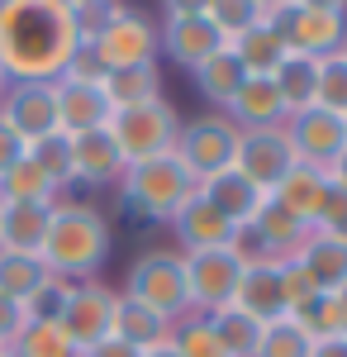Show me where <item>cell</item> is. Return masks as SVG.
Wrapping results in <instances>:
<instances>
[{"mask_svg": "<svg viewBox=\"0 0 347 357\" xmlns=\"http://www.w3.org/2000/svg\"><path fill=\"white\" fill-rule=\"evenodd\" d=\"M257 5H262V15H267V20H276V15H281L291 0H257Z\"/></svg>", "mask_w": 347, "mask_h": 357, "instance_id": "cell-53", "label": "cell"}, {"mask_svg": "<svg viewBox=\"0 0 347 357\" xmlns=\"http://www.w3.org/2000/svg\"><path fill=\"white\" fill-rule=\"evenodd\" d=\"M114 105H109L105 86H86V82H57V129L62 134H95L105 129Z\"/></svg>", "mask_w": 347, "mask_h": 357, "instance_id": "cell-17", "label": "cell"}, {"mask_svg": "<svg viewBox=\"0 0 347 357\" xmlns=\"http://www.w3.org/2000/svg\"><path fill=\"white\" fill-rule=\"evenodd\" d=\"M67 296H72V281L48 276V281H43V286L24 301L29 319H38V324H57V319H62V310H67Z\"/></svg>", "mask_w": 347, "mask_h": 357, "instance_id": "cell-42", "label": "cell"}, {"mask_svg": "<svg viewBox=\"0 0 347 357\" xmlns=\"http://www.w3.org/2000/svg\"><path fill=\"white\" fill-rule=\"evenodd\" d=\"M0 119L24 138V148L43 134H57V82H10Z\"/></svg>", "mask_w": 347, "mask_h": 357, "instance_id": "cell-12", "label": "cell"}, {"mask_svg": "<svg viewBox=\"0 0 347 357\" xmlns=\"http://www.w3.org/2000/svg\"><path fill=\"white\" fill-rule=\"evenodd\" d=\"M205 20H210L224 38H238V33H247L252 24H262L267 15H262V5H257V0H210Z\"/></svg>", "mask_w": 347, "mask_h": 357, "instance_id": "cell-38", "label": "cell"}, {"mask_svg": "<svg viewBox=\"0 0 347 357\" xmlns=\"http://www.w3.org/2000/svg\"><path fill=\"white\" fill-rule=\"evenodd\" d=\"M219 48H229V38L205 15H186V20H167L162 24V53H167V62H176L181 72H195Z\"/></svg>", "mask_w": 347, "mask_h": 357, "instance_id": "cell-14", "label": "cell"}, {"mask_svg": "<svg viewBox=\"0 0 347 357\" xmlns=\"http://www.w3.org/2000/svg\"><path fill=\"white\" fill-rule=\"evenodd\" d=\"M171 319H162L153 305L134 301V296H124L119 291V305H114V338H124L129 348L138 353H153V348H167L171 343Z\"/></svg>", "mask_w": 347, "mask_h": 357, "instance_id": "cell-23", "label": "cell"}, {"mask_svg": "<svg viewBox=\"0 0 347 357\" xmlns=\"http://www.w3.org/2000/svg\"><path fill=\"white\" fill-rule=\"evenodd\" d=\"M124 296L153 305L162 319H171V324H181L186 314H195V305H190V286H186V262H181V252H167V248L143 252L134 267H129V286H124Z\"/></svg>", "mask_w": 347, "mask_h": 357, "instance_id": "cell-5", "label": "cell"}, {"mask_svg": "<svg viewBox=\"0 0 347 357\" xmlns=\"http://www.w3.org/2000/svg\"><path fill=\"white\" fill-rule=\"evenodd\" d=\"M271 82L281 91L286 110H309L314 105V91H319V57H300V53H286V62L271 72Z\"/></svg>", "mask_w": 347, "mask_h": 357, "instance_id": "cell-28", "label": "cell"}, {"mask_svg": "<svg viewBox=\"0 0 347 357\" xmlns=\"http://www.w3.org/2000/svg\"><path fill=\"white\" fill-rule=\"evenodd\" d=\"M276 29L286 38V48L300 57H333L347 48V15L333 10H304V5H286L276 15Z\"/></svg>", "mask_w": 347, "mask_h": 357, "instance_id": "cell-10", "label": "cell"}, {"mask_svg": "<svg viewBox=\"0 0 347 357\" xmlns=\"http://www.w3.org/2000/svg\"><path fill=\"white\" fill-rule=\"evenodd\" d=\"M309 353H314V338L300 329L291 314L267 324L262 329V343H257V357H309Z\"/></svg>", "mask_w": 347, "mask_h": 357, "instance_id": "cell-37", "label": "cell"}, {"mask_svg": "<svg viewBox=\"0 0 347 357\" xmlns=\"http://www.w3.org/2000/svg\"><path fill=\"white\" fill-rule=\"evenodd\" d=\"M224 114L238 124L242 134L247 129H286V119H291V110H286V100H281L271 77H247L242 91L224 105Z\"/></svg>", "mask_w": 347, "mask_h": 357, "instance_id": "cell-18", "label": "cell"}, {"mask_svg": "<svg viewBox=\"0 0 347 357\" xmlns=\"http://www.w3.org/2000/svg\"><path fill=\"white\" fill-rule=\"evenodd\" d=\"M81 357H143L138 348H129L124 338H105V343H95V348H86Z\"/></svg>", "mask_w": 347, "mask_h": 357, "instance_id": "cell-48", "label": "cell"}, {"mask_svg": "<svg viewBox=\"0 0 347 357\" xmlns=\"http://www.w3.org/2000/svg\"><path fill=\"white\" fill-rule=\"evenodd\" d=\"M252 224H257V234H262V238H267L286 262H291L295 252H300V243L309 238V224L300 220V215H291L276 195H267V205L257 210V220H252Z\"/></svg>", "mask_w": 347, "mask_h": 357, "instance_id": "cell-29", "label": "cell"}, {"mask_svg": "<svg viewBox=\"0 0 347 357\" xmlns=\"http://www.w3.org/2000/svg\"><path fill=\"white\" fill-rule=\"evenodd\" d=\"M0 357H10V348H5V343H0Z\"/></svg>", "mask_w": 347, "mask_h": 357, "instance_id": "cell-58", "label": "cell"}, {"mask_svg": "<svg viewBox=\"0 0 347 357\" xmlns=\"http://www.w3.org/2000/svg\"><path fill=\"white\" fill-rule=\"evenodd\" d=\"M205 319H210V329L219 333V343H224L229 357H257V343H262V329H267V324H257L252 314H242L238 305H224V310H214Z\"/></svg>", "mask_w": 347, "mask_h": 357, "instance_id": "cell-30", "label": "cell"}, {"mask_svg": "<svg viewBox=\"0 0 347 357\" xmlns=\"http://www.w3.org/2000/svg\"><path fill=\"white\" fill-rule=\"evenodd\" d=\"M238 172H247L262 191H276L281 186V176L295 167V148L286 129H247L238 138Z\"/></svg>", "mask_w": 347, "mask_h": 357, "instance_id": "cell-13", "label": "cell"}, {"mask_svg": "<svg viewBox=\"0 0 347 357\" xmlns=\"http://www.w3.org/2000/svg\"><path fill=\"white\" fill-rule=\"evenodd\" d=\"M309 357H347V333H338V338H314V353Z\"/></svg>", "mask_w": 347, "mask_h": 357, "instance_id": "cell-50", "label": "cell"}, {"mask_svg": "<svg viewBox=\"0 0 347 357\" xmlns=\"http://www.w3.org/2000/svg\"><path fill=\"white\" fill-rule=\"evenodd\" d=\"M5 91H10V77H5V72H0V100H5Z\"/></svg>", "mask_w": 347, "mask_h": 357, "instance_id": "cell-56", "label": "cell"}, {"mask_svg": "<svg viewBox=\"0 0 347 357\" xmlns=\"http://www.w3.org/2000/svg\"><path fill=\"white\" fill-rule=\"evenodd\" d=\"M105 134L114 138V148L124 153V162H153V158H167L176 148V134H181V114L176 105L162 96V100H148V105H134V110H114L105 124Z\"/></svg>", "mask_w": 347, "mask_h": 357, "instance_id": "cell-4", "label": "cell"}, {"mask_svg": "<svg viewBox=\"0 0 347 357\" xmlns=\"http://www.w3.org/2000/svg\"><path fill=\"white\" fill-rule=\"evenodd\" d=\"M238 138H242V129L224 110H205L195 119H181V134H176L171 153L181 158V167L195 181H205V176L238 162Z\"/></svg>", "mask_w": 347, "mask_h": 357, "instance_id": "cell-6", "label": "cell"}, {"mask_svg": "<svg viewBox=\"0 0 347 357\" xmlns=\"http://www.w3.org/2000/svg\"><path fill=\"white\" fill-rule=\"evenodd\" d=\"M291 5H304V10H333V15H347V0H291Z\"/></svg>", "mask_w": 347, "mask_h": 357, "instance_id": "cell-52", "label": "cell"}, {"mask_svg": "<svg viewBox=\"0 0 347 357\" xmlns=\"http://www.w3.org/2000/svg\"><path fill=\"white\" fill-rule=\"evenodd\" d=\"M323 172H328V181H333L338 191H347V148H343V153H338L328 167H323Z\"/></svg>", "mask_w": 347, "mask_h": 357, "instance_id": "cell-51", "label": "cell"}, {"mask_svg": "<svg viewBox=\"0 0 347 357\" xmlns=\"http://www.w3.org/2000/svg\"><path fill=\"white\" fill-rule=\"evenodd\" d=\"M114 305H119V291H109L100 276L95 281H72V296H67V310H62L57 324L72 338L77 353L114 338Z\"/></svg>", "mask_w": 347, "mask_h": 357, "instance_id": "cell-8", "label": "cell"}, {"mask_svg": "<svg viewBox=\"0 0 347 357\" xmlns=\"http://www.w3.org/2000/svg\"><path fill=\"white\" fill-rule=\"evenodd\" d=\"M333 296H338V305H343V310H347V286H338V291H333Z\"/></svg>", "mask_w": 347, "mask_h": 357, "instance_id": "cell-55", "label": "cell"}, {"mask_svg": "<svg viewBox=\"0 0 347 357\" xmlns=\"http://www.w3.org/2000/svg\"><path fill=\"white\" fill-rule=\"evenodd\" d=\"M281 276H286V301H291V310H295V305H304L309 296H319V291H314V281L300 272L295 262H286V267H281Z\"/></svg>", "mask_w": 347, "mask_h": 357, "instance_id": "cell-46", "label": "cell"}, {"mask_svg": "<svg viewBox=\"0 0 347 357\" xmlns=\"http://www.w3.org/2000/svg\"><path fill=\"white\" fill-rule=\"evenodd\" d=\"M15 357H81L72 348V338L62 333V324H38V319H29V329L15 338Z\"/></svg>", "mask_w": 347, "mask_h": 357, "instance_id": "cell-35", "label": "cell"}, {"mask_svg": "<svg viewBox=\"0 0 347 357\" xmlns=\"http://www.w3.org/2000/svg\"><path fill=\"white\" fill-rule=\"evenodd\" d=\"M48 276L53 272L38 252H0V296H10V301L24 305Z\"/></svg>", "mask_w": 347, "mask_h": 357, "instance_id": "cell-31", "label": "cell"}, {"mask_svg": "<svg viewBox=\"0 0 347 357\" xmlns=\"http://www.w3.org/2000/svg\"><path fill=\"white\" fill-rule=\"evenodd\" d=\"M200 195H205L229 224H252L271 191H262V186H257L247 172H238V167H224V172H214V176L200 181Z\"/></svg>", "mask_w": 347, "mask_h": 357, "instance_id": "cell-15", "label": "cell"}, {"mask_svg": "<svg viewBox=\"0 0 347 357\" xmlns=\"http://www.w3.org/2000/svg\"><path fill=\"white\" fill-rule=\"evenodd\" d=\"M105 96L114 110H134L148 100H162V62H143V67H124L105 77Z\"/></svg>", "mask_w": 347, "mask_h": 357, "instance_id": "cell-27", "label": "cell"}, {"mask_svg": "<svg viewBox=\"0 0 347 357\" xmlns=\"http://www.w3.org/2000/svg\"><path fill=\"white\" fill-rule=\"evenodd\" d=\"M229 252L238 257L242 267H281L286 257L257 234V224H233V238H229Z\"/></svg>", "mask_w": 347, "mask_h": 357, "instance_id": "cell-39", "label": "cell"}, {"mask_svg": "<svg viewBox=\"0 0 347 357\" xmlns=\"http://www.w3.org/2000/svg\"><path fill=\"white\" fill-rule=\"evenodd\" d=\"M314 105L333 114H347V57L333 53L319 62V91H314Z\"/></svg>", "mask_w": 347, "mask_h": 357, "instance_id": "cell-40", "label": "cell"}, {"mask_svg": "<svg viewBox=\"0 0 347 357\" xmlns=\"http://www.w3.org/2000/svg\"><path fill=\"white\" fill-rule=\"evenodd\" d=\"M229 48H233V57L242 62L247 77H271L286 62V53H291L286 38H281V29H276V20H262V24H252L247 33L229 38Z\"/></svg>", "mask_w": 347, "mask_h": 357, "instance_id": "cell-24", "label": "cell"}, {"mask_svg": "<svg viewBox=\"0 0 347 357\" xmlns=\"http://www.w3.org/2000/svg\"><path fill=\"white\" fill-rule=\"evenodd\" d=\"M171 234H176V243H181V252H205V248H229V238H233V224L224 220L219 210H214L205 195L195 191L171 215Z\"/></svg>", "mask_w": 347, "mask_h": 357, "instance_id": "cell-19", "label": "cell"}, {"mask_svg": "<svg viewBox=\"0 0 347 357\" xmlns=\"http://www.w3.org/2000/svg\"><path fill=\"white\" fill-rule=\"evenodd\" d=\"M24 200H62V191L29 158H20L15 167L0 172V205H24Z\"/></svg>", "mask_w": 347, "mask_h": 357, "instance_id": "cell-32", "label": "cell"}, {"mask_svg": "<svg viewBox=\"0 0 347 357\" xmlns=\"http://www.w3.org/2000/svg\"><path fill=\"white\" fill-rule=\"evenodd\" d=\"M300 272L314 281V291H338L347 286V238H333V234H314L300 243V252L291 257Z\"/></svg>", "mask_w": 347, "mask_h": 357, "instance_id": "cell-22", "label": "cell"}, {"mask_svg": "<svg viewBox=\"0 0 347 357\" xmlns=\"http://www.w3.org/2000/svg\"><path fill=\"white\" fill-rule=\"evenodd\" d=\"M195 191H200V181L181 167L176 153L153 158V162H134L129 172H124V181H119L124 205H129L134 215L157 220V224H171V215H176Z\"/></svg>", "mask_w": 347, "mask_h": 357, "instance_id": "cell-3", "label": "cell"}, {"mask_svg": "<svg viewBox=\"0 0 347 357\" xmlns=\"http://www.w3.org/2000/svg\"><path fill=\"white\" fill-rule=\"evenodd\" d=\"M171 348H176L181 357H229L205 314H186V319L171 329Z\"/></svg>", "mask_w": 347, "mask_h": 357, "instance_id": "cell-36", "label": "cell"}, {"mask_svg": "<svg viewBox=\"0 0 347 357\" xmlns=\"http://www.w3.org/2000/svg\"><path fill=\"white\" fill-rule=\"evenodd\" d=\"M186 262V286H190V305L195 314H214L224 305H233L242 281V262L229 248H205V252H181Z\"/></svg>", "mask_w": 347, "mask_h": 357, "instance_id": "cell-9", "label": "cell"}, {"mask_svg": "<svg viewBox=\"0 0 347 357\" xmlns=\"http://www.w3.org/2000/svg\"><path fill=\"white\" fill-rule=\"evenodd\" d=\"M143 357H181V353H176V348L167 343V348H153V353H143Z\"/></svg>", "mask_w": 347, "mask_h": 357, "instance_id": "cell-54", "label": "cell"}, {"mask_svg": "<svg viewBox=\"0 0 347 357\" xmlns=\"http://www.w3.org/2000/svg\"><path fill=\"white\" fill-rule=\"evenodd\" d=\"M105 62L95 57V48L91 43H81L77 53H72V62H67V72L57 77V82H86V86H105Z\"/></svg>", "mask_w": 347, "mask_h": 357, "instance_id": "cell-44", "label": "cell"}, {"mask_svg": "<svg viewBox=\"0 0 347 357\" xmlns=\"http://www.w3.org/2000/svg\"><path fill=\"white\" fill-rule=\"evenodd\" d=\"M109 248H114V234H109V220L95 205H86V200H57L38 257L62 281H95L100 267L109 262Z\"/></svg>", "mask_w": 347, "mask_h": 357, "instance_id": "cell-2", "label": "cell"}, {"mask_svg": "<svg viewBox=\"0 0 347 357\" xmlns=\"http://www.w3.org/2000/svg\"><path fill=\"white\" fill-rule=\"evenodd\" d=\"M24 329H29V310L20 301H10V296H0V343L15 348V338Z\"/></svg>", "mask_w": 347, "mask_h": 357, "instance_id": "cell-45", "label": "cell"}, {"mask_svg": "<svg viewBox=\"0 0 347 357\" xmlns=\"http://www.w3.org/2000/svg\"><path fill=\"white\" fill-rule=\"evenodd\" d=\"M328 172L323 167H304V162H295L286 176H281V186H276V200L291 210V215H300L304 224H314V215H319V205H323V195H328Z\"/></svg>", "mask_w": 347, "mask_h": 357, "instance_id": "cell-25", "label": "cell"}, {"mask_svg": "<svg viewBox=\"0 0 347 357\" xmlns=\"http://www.w3.org/2000/svg\"><path fill=\"white\" fill-rule=\"evenodd\" d=\"M10 357H15V353H10Z\"/></svg>", "mask_w": 347, "mask_h": 357, "instance_id": "cell-61", "label": "cell"}, {"mask_svg": "<svg viewBox=\"0 0 347 357\" xmlns=\"http://www.w3.org/2000/svg\"><path fill=\"white\" fill-rule=\"evenodd\" d=\"M77 48L62 0H0V72L10 82H57Z\"/></svg>", "mask_w": 347, "mask_h": 357, "instance_id": "cell-1", "label": "cell"}, {"mask_svg": "<svg viewBox=\"0 0 347 357\" xmlns=\"http://www.w3.org/2000/svg\"><path fill=\"white\" fill-rule=\"evenodd\" d=\"M162 10H167V20H186V15H205L210 0H162Z\"/></svg>", "mask_w": 347, "mask_h": 357, "instance_id": "cell-49", "label": "cell"}, {"mask_svg": "<svg viewBox=\"0 0 347 357\" xmlns=\"http://www.w3.org/2000/svg\"><path fill=\"white\" fill-rule=\"evenodd\" d=\"M343 129H347V114H343Z\"/></svg>", "mask_w": 347, "mask_h": 357, "instance_id": "cell-59", "label": "cell"}, {"mask_svg": "<svg viewBox=\"0 0 347 357\" xmlns=\"http://www.w3.org/2000/svg\"><path fill=\"white\" fill-rule=\"evenodd\" d=\"M286 138H291V148H295V162H304V167H328L347 148L343 114L323 110V105L295 110L286 119Z\"/></svg>", "mask_w": 347, "mask_h": 357, "instance_id": "cell-11", "label": "cell"}, {"mask_svg": "<svg viewBox=\"0 0 347 357\" xmlns=\"http://www.w3.org/2000/svg\"><path fill=\"white\" fill-rule=\"evenodd\" d=\"M124 172H129V162H124V153L114 148V138L105 129L72 138V181L77 186H119Z\"/></svg>", "mask_w": 347, "mask_h": 357, "instance_id": "cell-16", "label": "cell"}, {"mask_svg": "<svg viewBox=\"0 0 347 357\" xmlns=\"http://www.w3.org/2000/svg\"><path fill=\"white\" fill-rule=\"evenodd\" d=\"M343 57H347V48H343Z\"/></svg>", "mask_w": 347, "mask_h": 357, "instance_id": "cell-60", "label": "cell"}, {"mask_svg": "<svg viewBox=\"0 0 347 357\" xmlns=\"http://www.w3.org/2000/svg\"><path fill=\"white\" fill-rule=\"evenodd\" d=\"M119 10H124V0H81V5H72L77 38H81V43H95V38L119 20Z\"/></svg>", "mask_w": 347, "mask_h": 357, "instance_id": "cell-41", "label": "cell"}, {"mask_svg": "<svg viewBox=\"0 0 347 357\" xmlns=\"http://www.w3.org/2000/svg\"><path fill=\"white\" fill-rule=\"evenodd\" d=\"M314 234H333V238H347V191H338V186H328V195H323L319 215H314V224H309Z\"/></svg>", "mask_w": 347, "mask_h": 357, "instance_id": "cell-43", "label": "cell"}, {"mask_svg": "<svg viewBox=\"0 0 347 357\" xmlns=\"http://www.w3.org/2000/svg\"><path fill=\"white\" fill-rule=\"evenodd\" d=\"M57 200H24V205H0V252H43L48 224Z\"/></svg>", "mask_w": 347, "mask_h": 357, "instance_id": "cell-21", "label": "cell"}, {"mask_svg": "<svg viewBox=\"0 0 347 357\" xmlns=\"http://www.w3.org/2000/svg\"><path fill=\"white\" fill-rule=\"evenodd\" d=\"M286 267V262H281ZM281 267H242V281H238V305L242 314H252L257 324H276L291 314V301H286V276Z\"/></svg>", "mask_w": 347, "mask_h": 357, "instance_id": "cell-20", "label": "cell"}, {"mask_svg": "<svg viewBox=\"0 0 347 357\" xmlns=\"http://www.w3.org/2000/svg\"><path fill=\"white\" fill-rule=\"evenodd\" d=\"M20 158H24V138L0 119V172H5V167H15Z\"/></svg>", "mask_w": 347, "mask_h": 357, "instance_id": "cell-47", "label": "cell"}, {"mask_svg": "<svg viewBox=\"0 0 347 357\" xmlns=\"http://www.w3.org/2000/svg\"><path fill=\"white\" fill-rule=\"evenodd\" d=\"M24 158L38 167L48 181H53L57 191H67V186H72V138L62 134V129H57V134L33 138V143L24 148Z\"/></svg>", "mask_w": 347, "mask_h": 357, "instance_id": "cell-34", "label": "cell"}, {"mask_svg": "<svg viewBox=\"0 0 347 357\" xmlns=\"http://www.w3.org/2000/svg\"><path fill=\"white\" fill-rule=\"evenodd\" d=\"M190 77H195V91L210 100L214 110H224L242 91V82H247V72H242V62L233 57V48H219V53H214L210 62H200Z\"/></svg>", "mask_w": 347, "mask_h": 357, "instance_id": "cell-26", "label": "cell"}, {"mask_svg": "<svg viewBox=\"0 0 347 357\" xmlns=\"http://www.w3.org/2000/svg\"><path fill=\"white\" fill-rule=\"evenodd\" d=\"M291 319L309 333V338H338V333H347V310L338 305L333 291H319V296H309L304 305H295Z\"/></svg>", "mask_w": 347, "mask_h": 357, "instance_id": "cell-33", "label": "cell"}, {"mask_svg": "<svg viewBox=\"0 0 347 357\" xmlns=\"http://www.w3.org/2000/svg\"><path fill=\"white\" fill-rule=\"evenodd\" d=\"M62 5H67V10H72V5H81V0H62Z\"/></svg>", "mask_w": 347, "mask_h": 357, "instance_id": "cell-57", "label": "cell"}, {"mask_svg": "<svg viewBox=\"0 0 347 357\" xmlns=\"http://www.w3.org/2000/svg\"><path fill=\"white\" fill-rule=\"evenodd\" d=\"M95 57L105 62V72H124V67H143V62H157L162 57V24L143 10H119V20L91 43Z\"/></svg>", "mask_w": 347, "mask_h": 357, "instance_id": "cell-7", "label": "cell"}]
</instances>
